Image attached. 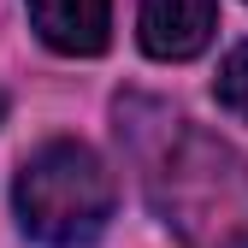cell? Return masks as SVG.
<instances>
[{
	"instance_id": "cell-5",
	"label": "cell",
	"mask_w": 248,
	"mask_h": 248,
	"mask_svg": "<svg viewBox=\"0 0 248 248\" xmlns=\"http://www.w3.org/2000/svg\"><path fill=\"white\" fill-rule=\"evenodd\" d=\"M213 95H219V107H225V112H236V118L248 124V42H236V47H231V59L219 65V83H213Z\"/></svg>"
},
{
	"instance_id": "cell-6",
	"label": "cell",
	"mask_w": 248,
	"mask_h": 248,
	"mask_svg": "<svg viewBox=\"0 0 248 248\" xmlns=\"http://www.w3.org/2000/svg\"><path fill=\"white\" fill-rule=\"evenodd\" d=\"M0 118H6V95H0Z\"/></svg>"
},
{
	"instance_id": "cell-4",
	"label": "cell",
	"mask_w": 248,
	"mask_h": 248,
	"mask_svg": "<svg viewBox=\"0 0 248 248\" xmlns=\"http://www.w3.org/2000/svg\"><path fill=\"white\" fill-rule=\"evenodd\" d=\"M219 0H142V47L154 59H195L213 42Z\"/></svg>"
},
{
	"instance_id": "cell-3",
	"label": "cell",
	"mask_w": 248,
	"mask_h": 248,
	"mask_svg": "<svg viewBox=\"0 0 248 248\" xmlns=\"http://www.w3.org/2000/svg\"><path fill=\"white\" fill-rule=\"evenodd\" d=\"M36 36L53 53L71 59H95L112 42V0H24Z\"/></svg>"
},
{
	"instance_id": "cell-2",
	"label": "cell",
	"mask_w": 248,
	"mask_h": 248,
	"mask_svg": "<svg viewBox=\"0 0 248 248\" xmlns=\"http://www.w3.org/2000/svg\"><path fill=\"white\" fill-rule=\"evenodd\" d=\"M12 201H18V225L42 248H89L112 219V171L89 142L59 136L24 160Z\"/></svg>"
},
{
	"instance_id": "cell-1",
	"label": "cell",
	"mask_w": 248,
	"mask_h": 248,
	"mask_svg": "<svg viewBox=\"0 0 248 248\" xmlns=\"http://www.w3.org/2000/svg\"><path fill=\"white\" fill-rule=\"evenodd\" d=\"M148 201L183 248H248V160L213 130H166L148 160Z\"/></svg>"
}]
</instances>
